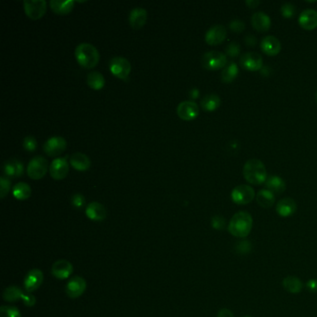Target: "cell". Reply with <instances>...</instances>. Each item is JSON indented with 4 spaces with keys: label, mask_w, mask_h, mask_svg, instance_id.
<instances>
[{
    "label": "cell",
    "mask_w": 317,
    "mask_h": 317,
    "mask_svg": "<svg viewBox=\"0 0 317 317\" xmlns=\"http://www.w3.org/2000/svg\"><path fill=\"white\" fill-rule=\"evenodd\" d=\"M253 226V219L249 212L239 211L235 213L228 224L229 233L235 237H247Z\"/></svg>",
    "instance_id": "cell-1"
},
{
    "label": "cell",
    "mask_w": 317,
    "mask_h": 317,
    "mask_svg": "<svg viewBox=\"0 0 317 317\" xmlns=\"http://www.w3.org/2000/svg\"><path fill=\"white\" fill-rule=\"evenodd\" d=\"M243 175L246 181L251 184H263L267 180V172L264 163L259 159H250L243 167Z\"/></svg>",
    "instance_id": "cell-2"
},
{
    "label": "cell",
    "mask_w": 317,
    "mask_h": 317,
    "mask_svg": "<svg viewBox=\"0 0 317 317\" xmlns=\"http://www.w3.org/2000/svg\"><path fill=\"white\" fill-rule=\"evenodd\" d=\"M75 55L78 63L86 69L94 68L100 60L98 50L90 43H80L77 45Z\"/></svg>",
    "instance_id": "cell-3"
},
{
    "label": "cell",
    "mask_w": 317,
    "mask_h": 317,
    "mask_svg": "<svg viewBox=\"0 0 317 317\" xmlns=\"http://www.w3.org/2000/svg\"><path fill=\"white\" fill-rule=\"evenodd\" d=\"M202 65L208 70H219L225 67L227 63L226 55L219 52H209L202 57Z\"/></svg>",
    "instance_id": "cell-4"
},
{
    "label": "cell",
    "mask_w": 317,
    "mask_h": 317,
    "mask_svg": "<svg viewBox=\"0 0 317 317\" xmlns=\"http://www.w3.org/2000/svg\"><path fill=\"white\" fill-rule=\"evenodd\" d=\"M109 68L113 76L126 80L129 77L131 71V64L129 60L124 57H113L110 60Z\"/></svg>",
    "instance_id": "cell-5"
},
{
    "label": "cell",
    "mask_w": 317,
    "mask_h": 317,
    "mask_svg": "<svg viewBox=\"0 0 317 317\" xmlns=\"http://www.w3.org/2000/svg\"><path fill=\"white\" fill-rule=\"evenodd\" d=\"M49 164L47 159L43 157H35L32 158L27 166V174L33 180H40L45 176L48 171Z\"/></svg>",
    "instance_id": "cell-6"
},
{
    "label": "cell",
    "mask_w": 317,
    "mask_h": 317,
    "mask_svg": "<svg viewBox=\"0 0 317 317\" xmlns=\"http://www.w3.org/2000/svg\"><path fill=\"white\" fill-rule=\"evenodd\" d=\"M23 7L27 17L32 20H38L42 18L47 11V2L45 0H25Z\"/></svg>",
    "instance_id": "cell-7"
},
{
    "label": "cell",
    "mask_w": 317,
    "mask_h": 317,
    "mask_svg": "<svg viewBox=\"0 0 317 317\" xmlns=\"http://www.w3.org/2000/svg\"><path fill=\"white\" fill-rule=\"evenodd\" d=\"M231 197L235 204H249L255 198V191L249 185H238L232 191Z\"/></svg>",
    "instance_id": "cell-8"
},
{
    "label": "cell",
    "mask_w": 317,
    "mask_h": 317,
    "mask_svg": "<svg viewBox=\"0 0 317 317\" xmlns=\"http://www.w3.org/2000/svg\"><path fill=\"white\" fill-rule=\"evenodd\" d=\"M177 114L182 120H194L199 114V107L195 102L184 101L177 107Z\"/></svg>",
    "instance_id": "cell-9"
},
{
    "label": "cell",
    "mask_w": 317,
    "mask_h": 317,
    "mask_svg": "<svg viewBox=\"0 0 317 317\" xmlns=\"http://www.w3.org/2000/svg\"><path fill=\"white\" fill-rule=\"evenodd\" d=\"M66 145V141L62 137H53L46 142L43 149L48 156L57 157L65 150Z\"/></svg>",
    "instance_id": "cell-10"
},
{
    "label": "cell",
    "mask_w": 317,
    "mask_h": 317,
    "mask_svg": "<svg viewBox=\"0 0 317 317\" xmlns=\"http://www.w3.org/2000/svg\"><path fill=\"white\" fill-rule=\"evenodd\" d=\"M69 171V165L67 159L65 158H58L54 159L50 166V174L54 180L60 181L63 180Z\"/></svg>",
    "instance_id": "cell-11"
},
{
    "label": "cell",
    "mask_w": 317,
    "mask_h": 317,
    "mask_svg": "<svg viewBox=\"0 0 317 317\" xmlns=\"http://www.w3.org/2000/svg\"><path fill=\"white\" fill-rule=\"evenodd\" d=\"M226 36V28L223 25L218 24L212 26L208 30L205 36V39L209 45L217 46L225 40Z\"/></svg>",
    "instance_id": "cell-12"
},
{
    "label": "cell",
    "mask_w": 317,
    "mask_h": 317,
    "mask_svg": "<svg viewBox=\"0 0 317 317\" xmlns=\"http://www.w3.org/2000/svg\"><path fill=\"white\" fill-rule=\"evenodd\" d=\"M86 288L87 283L83 277L74 276L69 280L65 287V291L68 297L72 299H76L84 294Z\"/></svg>",
    "instance_id": "cell-13"
},
{
    "label": "cell",
    "mask_w": 317,
    "mask_h": 317,
    "mask_svg": "<svg viewBox=\"0 0 317 317\" xmlns=\"http://www.w3.org/2000/svg\"><path fill=\"white\" fill-rule=\"evenodd\" d=\"M43 278H44V276H43V272H41V270H39V269L31 270L26 274V276L24 278V282H23L25 290L28 293L36 291L42 285Z\"/></svg>",
    "instance_id": "cell-14"
},
{
    "label": "cell",
    "mask_w": 317,
    "mask_h": 317,
    "mask_svg": "<svg viewBox=\"0 0 317 317\" xmlns=\"http://www.w3.org/2000/svg\"><path fill=\"white\" fill-rule=\"evenodd\" d=\"M240 64L249 71H258L263 69V57L257 53H247L242 55Z\"/></svg>",
    "instance_id": "cell-15"
},
{
    "label": "cell",
    "mask_w": 317,
    "mask_h": 317,
    "mask_svg": "<svg viewBox=\"0 0 317 317\" xmlns=\"http://www.w3.org/2000/svg\"><path fill=\"white\" fill-rule=\"evenodd\" d=\"M74 267L72 264L66 260H60L54 263L52 268V273L57 279H67L73 273Z\"/></svg>",
    "instance_id": "cell-16"
},
{
    "label": "cell",
    "mask_w": 317,
    "mask_h": 317,
    "mask_svg": "<svg viewBox=\"0 0 317 317\" xmlns=\"http://www.w3.org/2000/svg\"><path fill=\"white\" fill-rule=\"evenodd\" d=\"M147 10L143 8H133L129 13V24L135 30L141 29L147 21Z\"/></svg>",
    "instance_id": "cell-17"
},
{
    "label": "cell",
    "mask_w": 317,
    "mask_h": 317,
    "mask_svg": "<svg viewBox=\"0 0 317 317\" xmlns=\"http://www.w3.org/2000/svg\"><path fill=\"white\" fill-rule=\"evenodd\" d=\"M299 23L305 30H314L317 27V11L315 9H306L299 17Z\"/></svg>",
    "instance_id": "cell-18"
},
{
    "label": "cell",
    "mask_w": 317,
    "mask_h": 317,
    "mask_svg": "<svg viewBox=\"0 0 317 317\" xmlns=\"http://www.w3.org/2000/svg\"><path fill=\"white\" fill-rule=\"evenodd\" d=\"M86 215L89 219L94 221H102L106 219L107 212L105 206L99 202H92L86 209Z\"/></svg>",
    "instance_id": "cell-19"
},
{
    "label": "cell",
    "mask_w": 317,
    "mask_h": 317,
    "mask_svg": "<svg viewBox=\"0 0 317 317\" xmlns=\"http://www.w3.org/2000/svg\"><path fill=\"white\" fill-rule=\"evenodd\" d=\"M262 50L264 53L269 56H275L280 53L281 51V43L279 40L273 36H268L265 37L261 43Z\"/></svg>",
    "instance_id": "cell-20"
},
{
    "label": "cell",
    "mask_w": 317,
    "mask_h": 317,
    "mask_svg": "<svg viewBox=\"0 0 317 317\" xmlns=\"http://www.w3.org/2000/svg\"><path fill=\"white\" fill-rule=\"evenodd\" d=\"M296 211H297V204H296L294 199L289 198V197L280 200L278 204L276 206L277 214L283 218L292 216Z\"/></svg>",
    "instance_id": "cell-21"
},
{
    "label": "cell",
    "mask_w": 317,
    "mask_h": 317,
    "mask_svg": "<svg viewBox=\"0 0 317 317\" xmlns=\"http://www.w3.org/2000/svg\"><path fill=\"white\" fill-rule=\"evenodd\" d=\"M252 26L259 32H266L271 27V19L264 12H256L251 18Z\"/></svg>",
    "instance_id": "cell-22"
},
{
    "label": "cell",
    "mask_w": 317,
    "mask_h": 317,
    "mask_svg": "<svg viewBox=\"0 0 317 317\" xmlns=\"http://www.w3.org/2000/svg\"><path fill=\"white\" fill-rule=\"evenodd\" d=\"M74 5H75V2L72 0H67V1L52 0L50 2V7L52 8V10L58 15H67L73 10Z\"/></svg>",
    "instance_id": "cell-23"
},
{
    "label": "cell",
    "mask_w": 317,
    "mask_h": 317,
    "mask_svg": "<svg viewBox=\"0 0 317 317\" xmlns=\"http://www.w3.org/2000/svg\"><path fill=\"white\" fill-rule=\"evenodd\" d=\"M4 173L8 177H20L23 173V165L18 159L11 158L5 162L3 166Z\"/></svg>",
    "instance_id": "cell-24"
},
{
    "label": "cell",
    "mask_w": 317,
    "mask_h": 317,
    "mask_svg": "<svg viewBox=\"0 0 317 317\" xmlns=\"http://www.w3.org/2000/svg\"><path fill=\"white\" fill-rule=\"evenodd\" d=\"M70 164L78 171H86L91 166V159L85 154L76 153L70 158Z\"/></svg>",
    "instance_id": "cell-25"
},
{
    "label": "cell",
    "mask_w": 317,
    "mask_h": 317,
    "mask_svg": "<svg viewBox=\"0 0 317 317\" xmlns=\"http://www.w3.org/2000/svg\"><path fill=\"white\" fill-rule=\"evenodd\" d=\"M265 185L267 187V190L271 191L272 194H282L285 192L286 190V183L283 181L282 178H280L278 176H271L269 177L266 181H265Z\"/></svg>",
    "instance_id": "cell-26"
},
{
    "label": "cell",
    "mask_w": 317,
    "mask_h": 317,
    "mask_svg": "<svg viewBox=\"0 0 317 317\" xmlns=\"http://www.w3.org/2000/svg\"><path fill=\"white\" fill-rule=\"evenodd\" d=\"M256 200L258 204L260 205L264 209H270L274 204L275 197L271 191L264 189L258 192L256 196Z\"/></svg>",
    "instance_id": "cell-27"
},
{
    "label": "cell",
    "mask_w": 317,
    "mask_h": 317,
    "mask_svg": "<svg viewBox=\"0 0 317 317\" xmlns=\"http://www.w3.org/2000/svg\"><path fill=\"white\" fill-rule=\"evenodd\" d=\"M283 287L291 294L300 293L303 288V284L300 278L296 276H287L283 280Z\"/></svg>",
    "instance_id": "cell-28"
},
{
    "label": "cell",
    "mask_w": 317,
    "mask_h": 317,
    "mask_svg": "<svg viewBox=\"0 0 317 317\" xmlns=\"http://www.w3.org/2000/svg\"><path fill=\"white\" fill-rule=\"evenodd\" d=\"M87 83L92 90L100 91L105 87L106 79L100 72L94 71L87 76Z\"/></svg>",
    "instance_id": "cell-29"
},
{
    "label": "cell",
    "mask_w": 317,
    "mask_h": 317,
    "mask_svg": "<svg viewBox=\"0 0 317 317\" xmlns=\"http://www.w3.org/2000/svg\"><path fill=\"white\" fill-rule=\"evenodd\" d=\"M220 106V99L216 94L206 95L201 100V106L207 112H213L219 108Z\"/></svg>",
    "instance_id": "cell-30"
},
{
    "label": "cell",
    "mask_w": 317,
    "mask_h": 317,
    "mask_svg": "<svg viewBox=\"0 0 317 317\" xmlns=\"http://www.w3.org/2000/svg\"><path fill=\"white\" fill-rule=\"evenodd\" d=\"M31 193H32V190L30 186L25 182H18L12 189L13 197L18 200L28 199L31 197Z\"/></svg>",
    "instance_id": "cell-31"
},
{
    "label": "cell",
    "mask_w": 317,
    "mask_h": 317,
    "mask_svg": "<svg viewBox=\"0 0 317 317\" xmlns=\"http://www.w3.org/2000/svg\"><path fill=\"white\" fill-rule=\"evenodd\" d=\"M239 73L238 67L236 65V63H234V61L228 63L224 69L221 72V80L224 83H231L233 82L234 79L236 78V76Z\"/></svg>",
    "instance_id": "cell-32"
},
{
    "label": "cell",
    "mask_w": 317,
    "mask_h": 317,
    "mask_svg": "<svg viewBox=\"0 0 317 317\" xmlns=\"http://www.w3.org/2000/svg\"><path fill=\"white\" fill-rule=\"evenodd\" d=\"M24 293L20 287L11 286L7 287L3 292V299L8 302H14L22 300Z\"/></svg>",
    "instance_id": "cell-33"
},
{
    "label": "cell",
    "mask_w": 317,
    "mask_h": 317,
    "mask_svg": "<svg viewBox=\"0 0 317 317\" xmlns=\"http://www.w3.org/2000/svg\"><path fill=\"white\" fill-rule=\"evenodd\" d=\"M0 317H22L20 311L13 306H1Z\"/></svg>",
    "instance_id": "cell-34"
},
{
    "label": "cell",
    "mask_w": 317,
    "mask_h": 317,
    "mask_svg": "<svg viewBox=\"0 0 317 317\" xmlns=\"http://www.w3.org/2000/svg\"><path fill=\"white\" fill-rule=\"evenodd\" d=\"M240 51H241L240 45L237 42H234V41L230 42L227 45L226 49H225V53H226L227 55L232 57V58L237 57L240 54Z\"/></svg>",
    "instance_id": "cell-35"
},
{
    "label": "cell",
    "mask_w": 317,
    "mask_h": 317,
    "mask_svg": "<svg viewBox=\"0 0 317 317\" xmlns=\"http://www.w3.org/2000/svg\"><path fill=\"white\" fill-rule=\"evenodd\" d=\"M11 187V182L6 177L0 178V197L3 199L8 195Z\"/></svg>",
    "instance_id": "cell-36"
},
{
    "label": "cell",
    "mask_w": 317,
    "mask_h": 317,
    "mask_svg": "<svg viewBox=\"0 0 317 317\" xmlns=\"http://www.w3.org/2000/svg\"><path fill=\"white\" fill-rule=\"evenodd\" d=\"M236 251L240 254H248L252 250V245L249 241H238L235 246Z\"/></svg>",
    "instance_id": "cell-37"
},
{
    "label": "cell",
    "mask_w": 317,
    "mask_h": 317,
    "mask_svg": "<svg viewBox=\"0 0 317 317\" xmlns=\"http://www.w3.org/2000/svg\"><path fill=\"white\" fill-rule=\"evenodd\" d=\"M23 148L28 152H34L36 150L38 143L37 140L32 136H27L24 138L23 140Z\"/></svg>",
    "instance_id": "cell-38"
},
{
    "label": "cell",
    "mask_w": 317,
    "mask_h": 317,
    "mask_svg": "<svg viewBox=\"0 0 317 317\" xmlns=\"http://www.w3.org/2000/svg\"><path fill=\"white\" fill-rule=\"evenodd\" d=\"M211 225L214 229L221 231V230L225 229L226 221H225V219L223 217H221V216H219V215L218 216H214L211 219Z\"/></svg>",
    "instance_id": "cell-39"
},
{
    "label": "cell",
    "mask_w": 317,
    "mask_h": 317,
    "mask_svg": "<svg viewBox=\"0 0 317 317\" xmlns=\"http://www.w3.org/2000/svg\"><path fill=\"white\" fill-rule=\"evenodd\" d=\"M295 12H296L295 7L292 4H290V3L284 4V5L282 6V8H281V13H282V15H283V17L287 18V19L292 18L295 14Z\"/></svg>",
    "instance_id": "cell-40"
},
{
    "label": "cell",
    "mask_w": 317,
    "mask_h": 317,
    "mask_svg": "<svg viewBox=\"0 0 317 317\" xmlns=\"http://www.w3.org/2000/svg\"><path fill=\"white\" fill-rule=\"evenodd\" d=\"M86 204V199L81 194H76L72 197V205L76 209H81Z\"/></svg>",
    "instance_id": "cell-41"
},
{
    "label": "cell",
    "mask_w": 317,
    "mask_h": 317,
    "mask_svg": "<svg viewBox=\"0 0 317 317\" xmlns=\"http://www.w3.org/2000/svg\"><path fill=\"white\" fill-rule=\"evenodd\" d=\"M230 29L234 33H241L245 30V23L240 20H233L230 23Z\"/></svg>",
    "instance_id": "cell-42"
},
{
    "label": "cell",
    "mask_w": 317,
    "mask_h": 317,
    "mask_svg": "<svg viewBox=\"0 0 317 317\" xmlns=\"http://www.w3.org/2000/svg\"><path fill=\"white\" fill-rule=\"evenodd\" d=\"M22 300H23V303H24L27 307H33V306L36 304V302H37L36 297L32 294L23 295Z\"/></svg>",
    "instance_id": "cell-43"
},
{
    "label": "cell",
    "mask_w": 317,
    "mask_h": 317,
    "mask_svg": "<svg viewBox=\"0 0 317 317\" xmlns=\"http://www.w3.org/2000/svg\"><path fill=\"white\" fill-rule=\"evenodd\" d=\"M306 288L311 293H317V279H311L306 283Z\"/></svg>",
    "instance_id": "cell-44"
},
{
    "label": "cell",
    "mask_w": 317,
    "mask_h": 317,
    "mask_svg": "<svg viewBox=\"0 0 317 317\" xmlns=\"http://www.w3.org/2000/svg\"><path fill=\"white\" fill-rule=\"evenodd\" d=\"M245 43L249 47H254L257 43V39L253 35H248L245 38Z\"/></svg>",
    "instance_id": "cell-45"
},
{
    "label": "cell",
    "mask_w": 317,
    "mask_h": 317,
    "mask_svg": "<svg viewBox=\"0 0 317 317\" xmlns=\"http://www.w3.org/2000/svg\"><path fill=\"white\" fill-rule=\"evenodd\" d=\"M234 317V314L226 308H223V309L219 310V313H218V317Z\"/></svg>",
    "instance_id": "cell-46"
},
{
    "label": "cell",
    "mask_w": 317,
    "mask_h": 317,
    "mask_svg": "<svg viewBox=\"0 0 317 317\" xmlns=\"http://www.w3.org/2000/svg\"><path fill=\"white\" fill-rule=\"evenodd\" d=\"M246 4L249 6V8H257L258 6L260 5V1H256V0H248L246 2Z\"/></svg>",
    "instance_id": "cell-47"
},
{
    "label": "cell",
    "mask_w": 317,
    "mask_h": 317,
    "mask_svg": "<svg viewBox=\"0 0 317 317\" xmlns=\"http://www.w3.org/2000/svg\"><path fill=\"white\" fill-rule=\"evenodd\" d=\"M199 96V91L197 90V88H194L190 91V97L192 99H197Z\"/></svg>",
    "instance_id": "cell-48"
},
{
    "label": "cell",
    "mask_w": 317,
    "mask_h": 317,
    "mask_svg": "<svg viewBox=\"0 0 317 317\" xmlns=\"http://www.w3.org/2000/svg\"></svg>",
    "instance_id": "cell-49"
},
{
    "label": "cell",
    "mask_w": 317,
    "mask_h": 317,
    "mask_svg": "<svg viewBox=\"0 0 317 317\" xmlns=\"http://www.w3.org/2000/svg\"></svg>",
    "instance_id": "cell-50"
}]
</instances>
